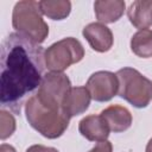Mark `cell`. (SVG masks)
Here are the masks:
<instances>
[{
    "label": "cell",
    "instance_id": "1",
    "mask_svg": "<svg viewBox=\"0 0 152 152\" xmlns=\"http://www.w3.org/2000/svg\"><path fill=\"white\" fill-rule=\"evenodd\" d=\"M44 66L39 46L18 33L10 34L1 49V103H15L39 87Z\"/></svg>",
    "mask_w": 152,
    "mask_h": 152
},
{
    "label": "cell",
    "instance_id": "2",
    "mask_svg": "<svg viewBox=\"0 0 152 152\" xmlns=\"http://www.w3.org/2000/svg\"><path fill=\"white\" fill-rule=\"evenodd\" d=\"M25 115L28 124L43 137L56 139L69 126V120L62 109H52L43 104L37 95L31 96L25 103Z\"/></svg>",
    "mask_w": 152,
    "mask_h": 152
},
{
    "label": "cell",
    "instance_id": "3",
    "mask_svg": "<svg viewBox=\"0 0 152 152\" xmlns=\"http://www.w3.org/2000/svg\"><path fill=\"white\" fill-rule=\"evenodd\" d=\"M12 26L18 34L36 45L42 44L49 34V26L42 17L39 4L33 0H23L14 5Z\"/></svg>",
    "mask_w": 152,
    "mask_h": 152
},
{
    "label": "cell",
    "instance_id": "4",
    "mask_svg": "<svg viewBox=\"0 0 152 152\" xmlns=\"http://www.w3.org/2000/svg\"><path fill=\"white\" fill-rule=\"evenodd\" d=\"M119 95L137 108H145L152 101V81L137 69L124 68L118 70Z\"/></svg>",
    "mask_w": 152,
    "mask_h": 152
},
{
    "label": "cell",
    "instance_id": "5",
    "mask_svg": "<svg viewBox=\"0 0 152 152\" xmlns=\"http://www.w3.org/2000/svg\"><path fill=\"white\" fill-rule=\"evenodd\" d=\"M84 57L82 44L72 37L63 38L44 51L45 68L50 71L62 72L70 65L78 63Z\"/></svg>",
    "mask_w": 152,
    "mask_h": 152
},
{
    "label": "cell",
    "instance_id": "6",
    "mask_svg": "<svg viewBox=\"0 0 152 152\" xmlns=\"http://www.w3.org/2000/svg\"><path fill=\"white\" fill-rule=\"evenodd\" d=\"M70 89L71 82L65 74L50 71L43 76L36 95L46 107L62 109V102Z\"/></svg>",
    "mask_w": 152,
    "mask_h": 152
},
{
    "label": "cell",
    "instance_id": "7",
    "mask_svg": "<svg viewBox=\"0 0 152 152\" xmlns=\"http://www.w3.org/2000/svg\"><path fill=\"white\" fill-rule=\"evenodd\" d=\"M86 88L88 89L93 100L104 102L109 101L119 93V80L116 74L101 70L90 75Z\"/></svg>",
    "mask_w": 152,
    "mask_h": 152
},
{
    "label": "cell",
    "instance_id": "8",
    "mask_svg": "<svg viewBox=\"0 0 152 152\" xmlns=\"http://www.w3.org/2000/svg\"><path fill=\"white\" fill-rule=\"evenodd\" d=\"M82 34L87 39L91 49L97 52H107L113 45V33L110 28L102 23L88 24L87 26H84Z\"/></svg>",
    "mask_w": 152,
    "mask_h": 152
},
{
    "label": "cell",
    "instance_id": "9",
    "mask_svg": "<svg viewBox=\"0 0 152 152\" xmlns=\"http://www.w3.org/2000/svg\"><path fill=\"white\" fill-rule=\"evenodd\" d=\"M91 96L86 87H71L62 102V110L68 118L84 113L90 104Z\"/></svg>",
    "mask_w": 152,
    "mask_h": 152
},
{
    "label": "cell",
    "instance_id": "10",
    "mask_svg": "<svg viewBox=\"0 0 152 152\" xmlns=\"http://www.w3.org/2000/svg\"><path fill=\"white\" fill-rule=\"evenodd\" d=\"M106 121L110 132L121 133L128 129L132 125V114L131 112L120 104H112L103 109L100 114Z\"/></svg>",
    "mask_w": 152,
    "mask_h": 152
},
{
    "label": "cell",
    "instance_id": "11",
    "mask_svg": "<svg viewBox=\"0 0 152 152\" xmlns=\"http://www.w3.org/2000/svg\"><path fill=\"white\" fill-rule=\"evenodd\" d=\"M78 131L82 137L90 141H104L109 137V128L101 115H88L78 124Z\"/></svg>",
    "mask_w": 152,
    "mask_h": 152
},
{
    "label": "cell",
    "instance_id": "12",
    "mask_svg": "<svg viewBox=\"0 0 152 152\" xmlns=\"http://www.w3.org/2000/svg\"><path fill=\"white\" fill-rule=\"evenodd\" d=\"M127 17L134 27L148 28L152 25V0L133 1L127 10Z\"/></svg>",
    "mask_w": 152,
    "mask_h": 152
},
{
    "label": "cell",
    "instance_id": "13",
    "mask_svg": "<svg viewBox=\"0 0 152 152\" xmlns=\"http://www.w3.org/2000/svg\"><path fill=\"white\" fill-rule=\"evenodd\" d=\"M126 4L122 0H97L94 2V11L97 20L102 24L118 21L124 14Z\"/></svg>",
    "mask_w": 152,
    "mask_h": 152
},
{
    "label": "cell",
    "instance_id": "14",
    "mask_svg": "<svg viewBox=\"0 0 152 152\" xmlns=\"http://www.w3.org/2000/svg\"><path fill=\"white\" fill-rule=\"evenodd\" d=\"M38 4L42 14L52 20L65 19L71 11V2L68 0H43Z\"/></svg>",
    "mask_w": 152,
    "mask_h": 152
},
{
    "label": "cell",
    "instance_id": "15",
    "mask_svg": "<svg viewBox=\"0 0 152 152\" xmlns=\"http://www.w3.org/2000/svg\"><path fill=\"white\" fill-rule=\"evenodd\" d=\"M131 50L141 58L152 57V30H139L131 38Z\"/></svg>",
    "mask_w": 152,
    "mask_h": 152
},
{
    "label": "cell",
    "instance_id": "16",
    "mask_svg": "<svg viewBox=\"0 0 152 152\" xmlns=\"http://www.w3.org/2000/svg\"><path fill=\"white\" fill-rule=\"evenodd\" d=\"M14 131H15L14 116L10 112L1 109L0 110V138L2 140L7 139L13 134Z\"/></svg>",
    "mask_w": 152,
    "mask_h": 152
},
{
    "label": "cell",
    "instance_id": "17",
    "mask_svg": "<svg viewBox=\"0 0 152 152\" xmlns=\"http://www.w3.org/2000/svg\"><path fill=\"white\" fill-rule=\"evenodd\" d=\"M113 150V146H112V142L108 141V140H104V141H99L90 151L88 152H112Z\"/></svg>",
    "mask_w": 152,
    "mask_h": 152
},
{
    "label": "cell",
    "instance_id": "18",
    "mask_svg": "<svg viewBox=\"0 0 152 152\" xmlns=\"http://www.w3.org/2000/svg\"><path fill=\"white\" fill-rule=\"evenodd\" d=\"M26 152H59V151L55 147H49L44 145H32L26 150Z\"/></svg>",
    "mask_w": 152,
    "mask_h": 152
},
{
    "label": "cell",
    "instance_id": "19",
    "mask_svg": "<svg viewBox=\"0 0 152 152\" xmlns=\"http://www.w3.org/2000/svg\"><path fill=\"white\" fill-rule=\"evenodd\" d=\"M0 152H17L15 148L11 145H7V144H2L0 146Z\"/></svg>",
    "mask_w": 152,
    "mask_h": 152
},
{
    "label": "cell",
    "instance_id": "20",
    "mask_svg": "<svg viewBox=\"0 0 152 152\" xmlns=\"http://www.w3.org/2000/svg\"><path fill=\"white\" fill-rule=\"evenodd\" d=\"M146 152H152V138L148 140V142H147V145H146V150H145Z\"/></svg>",
    "mask_w": 152,
    "mask_h": 152
}]
</instances>
